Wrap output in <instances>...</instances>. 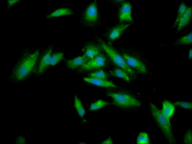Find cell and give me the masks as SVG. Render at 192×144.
Instances as JSON below:
<instances>
[{"instance_id": "6da1fadb", "label": "cell", "mask_w": 192, "mask_h": 144, "mask_svg": "<svg viewBox=\"0 0 192 144\" xmlns=\"http://www.w3.org/2000/svg\"><path fill=\"white\" fill-rule=\"evenodd\" d=\"M41 50L39 48L23 49L9 74L8 79L11 82L25 81L35 74Z\"/></svg>"}, {"instance_id": "7a4b0ae2", "label": "cell", "mask_w": 192, "mask_h": 144, "mask_svg": "<svg viewBox=\"0 0 192 144\" xmlns=\"http://www.w3.org/2000/svg\"><path fill=\"white\" fill-rule=\"evenodd\" d=\"M117 50L126 64L136 74H151L153 72L150 63L143 54L132 47L120 48Z\"/></svg>"}, {"instance_id": "3957f363", "label": "cell", "mask_w": 192, "mask_h": 144, "mask_svg": "<svg viewBox=\"0 0 192 144\" xmlns=\"http://www.w3.org/2000/svg\"><path fill=\"white\" fill-rule=\"evenodd\" d=\"M99 6L97 0L88 3L81 12L79 24L85 28L93 30L100 27L102 21Z\"/></svg>"}, {"instance_id": "277c9868", "label": "cell", "mask_w": 192, "mask_h": 144, "mask_svg": "<svg viewBox=\"0 0 192 144\" xmlns=\"http://www.w3.org/2000/svg\"><path fill=\"white\" fill-rule=\"evenodd\" d=\"M92 34L94 39L100 44L110 62L117 67L121 68L126 71L131 79H136L137 77L136 74L128 65L117 49L106 43L97 34L93 33Z\"/></svg>"}, {"instance_id": "5b68a950", "label": "cell", "mask_w": 192, "mask_h": 144, "mask_svg": "<svg viewBox=\"0 0 192 144\" xmlns=\"http://www.w3.org/2000/svg\"><path fill=\"white\" fill-rule=\"evenodd\" d=\"M106 95L111 97L113 104L116 106L126 108L140 107L142 103L135 96L126 92H109Z\"/></svg>"}, {"instance_id": "8992f818", "label": "cell", "mask_w": 192, "mask_h": 144, "mask_svg": "<svg viewBox=\"0 0 192 144\" xmlns=\"http://www.w3.org/2000/svg\"><path fill=\"white\" fill-rule=\"evenodd\" d=\"M135 22L129 23H118L108 26L102 34V39L108 44H112L121 39L128 29Z\"/></svg>"}, {"instance_id": "52a82bcc", "label": "cell", "mask_w": 192, "mask_h": 144, "mask_svg": "<svg viewBox=\"0 0 192 144\" xmlns=\"http://www.w3.org/2000/svg\"><path fill=\"white\" fill-rule=\"evenodd\" d=\"M151 113L157 125L167 141L170 143H174L175 140L173 137L169 119L164 116L155 105L150 103Z\"/></svg>"}, {"instance_id": "ba28073f", "label": "cell", "mask_w": 192, "mask_h": 144, "mask_svg": "<svg viewBox=\"0 0 192 144\" xmlns=\"http://www.w3.org/2000/svg\"><path fill=\"white\" fill-rule=\"evenodd\" d=\"M113 1L112 2L114 4H115L118 8L117 18L118 22L123 23L134 22L132 15V6L131 3L127 0Z\"/></svg>"}, {"instance_id": "9c48e42d", "label": "cell", "mask_w": 192, "mask_h": 144, "mask_svg": "<svg viewBox=\"0 0 192 144\" xmlns=\"http://www.w3.org/2000/svg\"><path fill=\"white\" fill-rule=\"evenodd\" d=\"M110 62L104 51L100 54L90 59L79 69L80 72L99 69L104 67Z\"/></svg>"}, {"instance_id": "30bf717a", "label": "cell", "mask_w": 192, "mask_h": 144, "mask_svg": "<svg viewBox=\"0 0 192 144\" xmlns=\"http://www.w3.org/2000/svg\"><path fill=\"white\" fill-rule=\"evenodd\" d=\"M53 49V46L50 45L42 53L40 56L38 62L35 75H41L51 65V59Z\"/></svg>"}, {"instance_id": "8fae6325", "label": "cell", "mask_w": 192, "mask_h": 144, "mask_svg": "<svg viewBox=\"0 0 192 144\" xmlns=\"http://www.w3.org/2000/svg\"><path fill=\"white\" fill-rule=\"evenodd\" d=\"M81 51L82 55L89 60L100 54L103 51L98 43L94 39L86 41L82 47Z\"/></svg>"}, {"instance_id": "7c38bea8", "label": "cell", "mask_w": 192, "mask_h": 144, "mask_svg": "<svg viewBox=\"0 0 192 144\" xmlns=\"http://www.w3.org/2000/svg\"><path fill=\"white\" fill-rule=\"evenodd\" d=\"M77 9L70 7H61L56 8L46 16L47 19L65 16H74Z\"/></svg>"}, {"instance_id": "4fadbf2b", "label": "cell", "mask_w": 192, "mask_h": 144, "mask_svg": "<svg viewBox=\"0 0 192 144\" xmlns=\"http://www.w3.org/2000/svg\"><path fill=\"white\" fill-rule=\"evenodd\" d=\"M191 21L192 8L191 6H190L176 27V34L179 33L188 27Z\"/></svg>"}, {"instance_id": "5bb4252c", "label": "cell", "mask_w": 192, "mask_h": 144, "mask_svg": "<svg viewBox=\"0 0 192 144\" xmlns=\"http://www.w3.org/2000/svg\"><path fill=\"white\" fill-rule=\"evenodd\" d=\"M88 60L84 56L82 55L72 59L66 60V64L69 69H79L83 66Z\"/></svg>"}, {"instance_id": "9a60e30c", "label": "cell", "mask_w": 192, "mask_h": 144, "mask_svg": "<svg viewBox=\"0 0 192 144\" xmlns=\"http://www.w3.org/2000/svg\"><path fill=\"white\" fill-rule=\"evenodd\" d=\"M85 81L97 86L105 87L117 88L118 87L111 81L107 80L95 79L91 77H84Z\"/></svg>"}, {"instance_id": "2e32d148", "label": "cell", "mask_w": 192, "mask_h": 144, "mask_svg": "<svg viewBox=\"0 0 192 144\" xmlns=\"http://www.w3.org/2000/svg\"><path fill=\"white\" fill-rule=\"evenodd\" d=\"M109 74L111 76L121 78L127 82H130L131 80L126 71L118 67L110 71Z\"/></svg>"}, {"instance_id": "e0dca14e", "label": "cell", "mask_w": 192, "mask_h": 144, "mask_svg": "<svg viewBox=\"0 0 192 144\" xmlns=\"http://www.w3.org/2000/svg\"><path fill=\"white\" fill-rule=\"evenodd\" d=\"M163 108L161 112L163 115L169 119L173 114L175 106L169 101L165 100L162 103Z\"/></svg>"}, {"instance_id": "ac0fdd59", "label": "cell", "mask_w": 192, "mask_h": 144, "mask_svg": "<svg viewBox=\"0 0 192 144\" xmlns=\"http://www.w3.org/2000/svg\"><path fill=\"white\" fill-rule=\"evenodd\" d=\"M188 7V6L183 1H181L180 3L178 6L176 17L173 26V28L177 27L180 19L187 10Z\"/></svg>"}, {"instance_id": "d6986e66", "label": "cell", "mask_w": 192, "mask_h": 144, "mask_svg": "<svg viewBox=\"0 0 192 144\" xmlns=\"http://www.w3.org/2000/svg\"><path fill=\"white\" fill-rule=\"evenodd\" d=\"M192 44V32L184 35L176 39L174 43L176 46H183L190 45Z\"/></svg>"}, {"instance_id": "ffe728a7", "label": "cell", "mask_w": 192, "mask_h": 144, "mask_svg": "<svg viewBox=\"0 0 192 144\" xmlns=\"http://www.w3.org/2000/svg\"><path fill=\"white\" fill-rule=\"evenodd\" d=\"M64 54L61 52L52 54L51 59V65L54 66L58 64L64 58Z\"/></svg>"}, {"instance_id": "44dd1931", "label": "cell", "mask_w": 192, "mask_h": 144, "mask_svg": "<svg viewBox=\"0 0 192 144\" xmlns=\"http://www.w3.org/2000/svg\"><path fill=\"white\" fill-rule=\"evenodd\" d=\"M74 105L79 115L83 117L85 114V110L81 101L76 96L74 97Z\"/></svg>"}, {"instance_id": "7402d4cb", "label": "cell", "mask_w": 192, "mask_h": 144, "mask_svg": "<svg viewBox=\"0 0 192 144\" xmlns=\"http://www.w3.org/2000/svg\"><path fill=\"white\" fill-rule=\"evenodd\" d=\"M89 76L91 78L105 80H107L108 77L107 74L102 69L98 70L91 73Z\"/></svg>"}, {"instance_id": "603a6c76", "label": "cell", "mask_w": 192, "mask_h": 144, "mask_svg": "<svg viewBox=\"0 0 192 144\" xmlns=\"http://www.w3.org/2000/svg\"><path fill=\"white\" fill-rule=\"evenodd\" d=\"M109 104V103L108 102L100 100L92 103L90 106L89 110H97Z\"/></svg>"}, {"instance_id": "cb8c5ba5", "label": "cell", "mask_w": 192, "mask_h": 144, "mask_svg": "<svg viewBox=\"0 0 192 144\" xmlns=\"http://www.w3.org/2000/svg\"><path fill=\"white\" fill-rule=\"evenodd\" d=\"M149 143L148 134L144 132L140 133L138 137L137 143L138 144H148Z\"/></svg>"}, {"instance_id": "d4e9b609", "label": "cell", "mask_w": 192, "mask_h": 144, "mask_svg": "<svg viewBox=\"0 0 192 144\" xmlns=\"http://www.w3.org/2000/svg\"><path fill=\"white\" fill-rule=\"evenodd\" d=\"M174 105L186 109H191L192 108L191 102L177 101L175 102Z\"/></svg>"}, {"instance_id": "484cf974", "label": "cell", "mask_w": 192, "mask_h": 144, "mask_svg": "<svg viewBox=\"0 0 192 144\" xmlns=\"http://www.w3.org/2000/svg\"><path fill=\"white\" fill-rule=\"evenodd\" d=\"M185 143H191L192 142L191 131L188 130L186 133L184 139Z\"/></svg>"}, {"instance_id": "4316f807", "label": "cell", "mask_w": 192, "mask_h": 144, "mask_svg": "<svg viewBox=\"0 0 192 144\" xmlns=\"http://www.w3.org/2000/svg\"><path fill=\"white\" fill-rule=\"evenodd\" d=\"M21 1L19 0H8L7 2V9H9L15 4L20 2Z\"/></svg>"}, {"instance_id": "83f0119b", "label": "cell", "mask_w": 192, "mask_h": 144, "mask_svg": "<svg viewBox=\"0 0 192 144\" xmlns=\"http://www.w3.org/2000/svg\"><path fill=\"white\" fill-rule=\"evenodd\" d=\"M25 143V138L22 136H19L17 138L16 143Z\"/></svg>"}, {"instance_id": "f1b7e54d", "label": "cell", "mask_w": 192, "mask_h": 144, "mask_svg": "<svg viewBox=\"0 0 192 144\" xmlns=\"http://www.w3.org/2000/svg\"><path fill=\"white\" fill-rule=\"evenodd\" d=\"M102 144H112L113 142L111 138L109 137L104 141L101 143Z\"/></svg>"}, {"instance_id": "f546056e", "label": "cell", "mask_w": 192, "mask_h": 144, "mask_svg": "<svg viewBox=\"0 0 192 144\" xmlns=\"http://www.w3.org/2000/svg\"><path fill=\"white\" fill-rule=\"evenodd\" d=\"M188 59L189 60H190L192 59L191 48H190L188 50Z\"/></svg>"}]
</instances>
